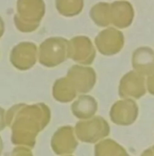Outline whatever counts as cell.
Masks as SVG:
<instances>
[{
  "label": "cell",
  "instance_id": "7a4b0ae2",
  "mask_svg": "<svg viewBox=\"0 0 154 156\" xmlns=\"http://www.w3.org/2000/svg\"><path fill=\"white\" fill-rule=\"evenodd\" d=\"M132 64L137 73L147 76L154 71V50L150 46H141L133 53Z\"/></svg>",
  "mask_w": 154,
  "mask_h": 156
},
{
  "label": "cell",
  "instance_id": "ba28073f",
  "mask_svg": "<svg viewBox=\"0 0 154 156\" xmlns=\"http://www.w3.org/2000/svg\"><path fill=\"white\" fill-rule=\"evenodd\" d=\"M150 148H151V150H152V152L154 153V144H153V146H151V147H150Z\"/></svg>",
  "mask_w": 154,
  "mask_h": 156
},
{
  "label": "cell",
  "instance_id": "277c9868",
  "mask_svg": "<svg viewBox=\"0 0 154 156\" xmlns=\"http://www.w3.org/2000/svg\"><path fill=\"white\" fill-rule=\"evenodd\" d=\"M117 23L121 27L130 26L134 17V10L129 2H120L116 4Z\"/></svg>",
  "mask_w": 154,
  "mask_h": 156
},
{
  "label": "cell",
  "instance_id": "6da1fadb",
  "mask_svg": "<svg viewBox=\"0 0 154 156\" xmlns=\"http://www.w3.org/2000/svg\"><path fill=\"white\" fill-rule=\"evenodd\" d=\"M121 94L124 97L139 99L147 94L146 76L131 71L125 76L121 83Z\"/></svg>",
  "mask_w": 154,
  "mask_h": 156
},
{
  "label": "cell",
  "instance_id": "3957f363",
  "mask_svg": "<svg viewBox=\"0 0 154 156\" xmlns=\"http://www.w3.org/2000/svg\"><path fill=\"white\" fill-rule=\"evenodd\" d=\"M114 119L122 124H132L138 117V106L134 101L127 100L120 102L113 113Z\"/></svg>",
  "mask_w": 154,
  "mask_h": 156
},
{
  "label": "cell",
  "instance_id": "8992f818",
  "mask_svg": "<svg viewBox=\"0 0 154 156\" xmlns=\"http://www.w3.org/2000/svg\"><path fill=\"white\" fill-rule=\"evenodd\" d=\"M146 87L147 93L154 97V71L146 76Z\"/></svg>",
  "mask_w": 154,
  "mask_h": 156
},
{
  "label": "cell",
  "instance_id": "5b68a950",
  "mask_svg": "<svg viewBox=\"0 0 154 156\" xmlns=\"http://www.w3.org/2000/svg\"><path fill=\"white\" fill-rule=\"evenodd\" d=\"M122 44L121 35L117 33H107L103 36V45H104V50L106 51H115Z\"/></svg>",
  "mask_w": 154,
  "mask_h": 156
},
{
  "label": "cell",
  "instance_id": "52a82bcc",
  "mask_svg": "<svg viewBox=\"0 0 154 156\" xmlns=\"http://www.w3.org/2000/svg\"><path fill=\"white\" fill-rule=\"evenodd\" d=\"M141 156H154V153L152 152L151 148H148V149H146L144 152H142Z\"/></svg>",
  "mask_w": 154,
  "mask_h": 156
}]
</instances>
